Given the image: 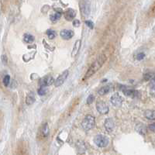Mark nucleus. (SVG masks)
Returning a JSON list of instances; mask_svg holds the SVG:
<instances>
[{
    "instance_id": "f257e3e1",
    "label": "nucleus",
    "mask_w": 155,
    "mask_h": 155,
    "mask_svg": "<svg viewBox=\"0 0 155 155\" xmlns=\"http://www.w3.org/2000/svg\"><path fill=\"white\" fill-rule=\"evenodd\" d=\"M106 60V57L104 54H101L96 58V60L92 63V65H91L90 67L88 68V70L86 72L85 75L84 77V80L89 79L90 77H92L93 74H95L102 67V66L104 65V63Z\"/></svg>"
},
{
    "instance_id": "f03ea898",
    "label": "nucleus",
    "mask_w": 155,
    "mask_h": 155,
    "mask_svg": "<svg viewBox=\"0 0 155 155\" xmlns=\"http://www.w3.org/2000/svg\"><path fill=\"white\" fill-rule=\"evenodd\" d=\"M95 125V117L92 115H87L81 122V127L84 130L89 131L94 128Z\"/></svg>"
},
{
    "instance_id": "7ed1b4c3",
    "label": "nucleus",
    "mask_w": 155,
    "mask_h": 155,
    "mask_svg": "<svg viewBox=\"0 0 155 155\" xmlns=\"http://www.w3.org/2000/svg\"><path fill=\"white\" fill-rule=\"evenodd\" d=\"M93 140H94V143L95 144V145L99 147H106L108 146L109 142V139L106 136H103V135L101 134L96 135L94 137Z\"/></svg>"
},
{
    "instance_id": "20e7f679",
    "label": "nucleus",
    "mask_w": 155,
    "mask_h": 155,
    "mask_svg": "<svg viewBox=\"0 0 155 155\" xmlns=\"http://www.w3.org/2000/svg\"><path fill=\"white\" fill-rule=\"evenodd\" d=\"M79 5H80V10H81V15L84 17L88 16L91 12L90 2H88V1H80Z\"/></svg>"
},
{
    "instance_id": "39448f33",
    "label": "nucleus",
    "mask_w": 155,
    "mask_h": 155,
    "mask_svg": "<svg viewBox=\"0 0 155 155\" xmlns=\"http://www.w3.org/2000/svg\"><path fill=\"white\" fill-rule=\"evenodd\" d=\"M120 90L123 92L124 95H127V96H129V97L133 98V99L137 97L138 95H139V92L137 91L132 89V88H128L127 86L126 85H121Z\"/></svg>"
},
{
    "instance_id": "423d86ee",
    "label": "nucleus",
    "mask_w": 155,
    "mask_h": 155,
    "mask_svg": "<svg viewBox=\"0 0 155 155\" xmlns=\"http://www.w3.org/2000/svg\"><path fill=\"white\" fill-rule=\"evenodd\" d=\"M96 109L100 114H102V115L107 114L109 111L108 105L103 101H101V100L96 102Z\"/></svg>"
},
{
    "instance_id": "0eeeda50",
    "label": "nucleus",
    "mask_w": 155,
    "mask_h": 155,
    "mask_svg": "<svg viewBox=\"0 0 155 155\" xmlns=\"http://www.w3.org/2000/svg\"><path fill=\"white\" fill-rule=\"evenodd\" d=\"M54 83V79L51 75H47V76L44 77L43 79H41L39 81V85L40 87H45L47 86L51 85L52 84Z\"/></svg>"
},
{
    "instance_id": "6e6552de",
    "label": "nucleus",
    "mask_w": 155,
    "mask_h": 155,
    "mask_svg": "<svg viewBox=\"0 0 155 155\" xmlns=\"http://www.w3.org/2000/svg\"><path fill=\"white\" fill-rule=\"evenodd\" d=\"M110 101H111V103L114 106L120 107L121 106V105L123 104V97L119 93H115L114 95H112Z\"/></svg>"
},
{
    "instance_id": "1a4fd4ad",
    "label": "nucleus",
    "mask_w": 155,
    "mask_h": 155,
    "mask_svg": "<svg viewBox=\"0 0 155 155\" xmlns=\"http://www.w3.org/2000/svg\"><path fill=\"white\" fill-rule=\"evenodd\" d=\"M68 74H69V72H68L67 70V71H65V72H63L62 74H60V76L58 77V79L54 81V85H55L56 87H59V86L62 85L64 82L66 81V79H67Z\"/></svg>"
},
{
    "instance_id": "9d476101",
    "label": "nucleus",
    "mask_w": 155,
    "mask_h": 155,
    "mask_svg": "<svg viewBox=\"0 0 155 155\" xmlns=\"http://www.w3.org/2000/svg\"><path fill=\"white\" fill-rule=\"evenodd\" d=\"M64 16H65V18L66 20L72 21L76 16V12L73 9H68L65 12Z\"/></svg>"
},
{
    "instance_id": "9b49d317",
    "label": "nucleus",
    "mask_w": 155,
    "mask_h": 155,
    "mask_svg": "<svg viewBox=\"0 0 155 155\" xmlns=\"http://www.w3.org/2000/svg\"><path fill=\"white\" fill-rule=\"evenodd\" d=\"M105 128L108 132H112L113 129L115 128V122H114L113 119L108 118L106 120L104 123Z\"/></svg>"
},
{
    "instance_id": "f8f14e48",
    "label": "nucleus",
    "mask_w": 155,
    "mask_h": 155,
    "mask_svg": "<svg viewBox=\"0 0 155 155\" xmlns=\"http://www.w3.org/2000/svg\"><path fill=\"white\" fill-rule=\"evenodd\" d=\"M60 35L64 40H70L74 36V32L71 30H63L60 31Z\"/></svg>"
},
{
    "instance_id": "ddd939ff",
    "label": "nucleus",
    "mask_w": 155,
    "mask_h": 155,
    "mask_svg": "<svg viewBox=\"0 0 155 155\" xmlns=\"http://www.w3.org/2000/svg\"><path fill=\"white\" fill-rule=\"evenodd\" d=\"M113 87L112 85H109L103 86V87L100 88L99 90L98 91V93H99L100 95H105L108 94L109 92H110L113 90Z\"/></svg>"
},
{
    "instance_id": "4468645a",
    "label": "nucleus",
    "mask_w": 155,
    "mask_h": 155,
    "mask_svg": "<svg viewBox=\"0 0 155 155\" xmlns=\"http://www.w3.org/2000/svg\"><path fill=\"white\" fill-rule=\"evenodd\" d=\"M61 17V9H58V11L54 13L51 14L50 16V19L52 23H57Z\"/></svg>"
},
{
    "instance_id": "2eb2a0df",
    "label": "nucleus",
    "mask_w": 155,
    "mask_h": 155,
    "mask_svg": "<svg viewBox=\"0 0 155 155\" xmlns=\"http://www.w3.org/2000/svg\"><path fill=\"white\" fill-rule=\"evenodd\" d=\"M36 101V98H35V94L33 92H30L27 95L26 98V103L27 105H32Z\"/></svg>"
},
{
    "instance_id": "dca6fc26",
    "label": "nucleus",
    "mask_w": 155,
    "mask_h": 155,
    "mask_svg": "<svg viewBox=\"0 0 155 155\" xmlns=\"http://www.w3.org/2000/svg\"><path fill=\"white\" fill-rule=\"evenodd\" d=\"M80 47H81V40H78L75 44H74V48H73V51L72 52V57H75V56L78 54V53L79 52V50H80Z\"/></svg>"
},
{
    "instance_id": "f3484780",
    "label": "nucleus",
    "mask_w": 155,
    "mask_h": 155,
    "mask_svg": "<svg viewBox=\"0 0 155 155\" xmlns=\"http://www.w3.org/2000/svg\"><path fill=\"white\" fill-rule=\"evenodd\" d=\"M144 116L147 120H155V110H146L144 112Z\"/></svg>"
},
{
    "instance_id": "a211bd4d",
    "label": "nucleus",
    "mask_w": 155,
    "mask_h": 155,
    "mask_svg": "<svg viewBox=\"0 0 155 155\" xmlns=\"http://www.w3.org/2000/svg\"><path fill=\"white\" fill-rule=\"evenodd\" d=\"M147 127L144 124H142V123H140L136 127V130H137V132L140 133L142 135H145L147 133Z\"/></svg>"
},
{
    "instance_id": "6ab92c4d",
    "label": "nucleus",
    "mask_w": 155,
    "mask_h": 155,
    "mask_svg": "<svg viewBox=\"0 0 155 155\" xmlns=\"http://www.w3.org/2000/svg\"><path fill=\"white\" fill-rule=\"evenodd\" d=\"M23 40L26 44H31V43L34 41V37L33 35L30 34V33H26V34H24V37H23Z\"/></svg>"
},
{
    "instance_id": "aec40b11",
    "label": "nucleus",
    "mask_w": 155,
    "mask_h": 155,
    "mask_svg": "<svg viewBox=\"0 0 155 155\" xmlns=\"http://www.w3.org/2000/svg\"><path fill=\"white\" fill-rule=\"evenodd\" d=\"M49 133V127L47 125V123H44V125L42 126L41 128V134L43 135V137H46L48 136Z\"/></svg>"
},
{
    "instance_id": "412c9836",
    "label": "nucleus",
    "mask_w": 155,
    "mask_h": 155,
    "mask_svg": "<svg viewBox=\"0 0 155 155\" xmlns=\"http://www.w3.org/2000/svg\"><path fill=\"white\" fill-rule=\"evenodd\" d=\"M77 147H78V151L80 153H84L86 151L85 144L83 141H79L77 144Z\"/></svg>"
},
{
    "instance_id": "4be33fe9",
    "label": "nucleus",
    "mask_w": 155,
    "mask_h": 155,
    "mask_svg": "<svg viewBox=\"0 0 155 155\" xmlns=\"http://www.w3.org/2000/svg\"><path fill=\"white\" fill-rule=\"evenodd\" d=\"M150 90H151V94L155 95V75L153 79L151 80V83H150Z\"/></svg>"
},
{
    "instance_id": "5701e85b",
    "label": "nucleus",
    "mask_w": 155,
    "mask_h": 155,
    "mask_svg": "<svg viewBox=\"0 0 155 155\" xmlns=\"http://www.w3.org/2000/svg\"><path fill=\"white\" fill-rule=\"evenodd\" d=\"M47 37H48L49 39H54V38H55L56 37V32L54 30H48L47 31Z\"/></svg>"
},
{
    "instance_id": "b1692460",
    "label": "nucleus",
    "mask_w": 155,
    "mask_h": 155,
    "mask_svg": "<svg viewBox=\"0 0 155 155\" xmlns=\"http://www.w3.org/2000/svg\"><path fill=\"white\" fill-rule=\"evenodd\" d=\"M155 74L152 73V72H148V73H145L144 75V78L145 79V81H151V79L154 77Z\"/></svg>"
},
{
    "instance_id": "393cba45",
    "label": "nucleus",
    "mask_w": 155,
    "mask_h": 155,
    "mask_svg": "<svg viewBox=\"0 0 155 155\" xmlns=\"http://www.w3.org/2000/svg\"><path fill=\"white\" fill-rule=\"evenodd\" d=\"M2 81H3V84H4L5 86L9 85V83H10V77H9V75H6V76L3 78Z\"/></svg>"
},
{
    "instance_id": "a878e982",
    "label": "nucleus",
    "mask_w": 155,
    "mask_h": 155,
    "mask_svg": "<svg viewBox=\"0 0 155 155\" xmlns=\"http://www.w3.org/2000/svg\"><path fill=\"white\" fill-rule=\"evenodd\" d=\"M37 93H38V95H44L47 93V90L45 87H40V88L38 89L37 91Z\"/></svg>"
},
{
    "instance_id": "bb28decb",
    "label": "nucleus",
    "mask_w": 155,
    "mask_h": 155,
    "mask_svg": "<svg viewBox=\"0 0 155 155\" xmlns=\"http://www.w3.org/2000/svg\"><path fill=\"white\" fill-rule=\"evenodd\" d=\"M94 99H95V97L93 95H88V97L87 98V104L90 105L92 104L93 102H94Z\"/></svg>"
},
{
    "instance_id": "cd10ccee",
    "label": "nucleus",
    "mask_w": 155,
    "mask_h": 155,
    "mask_svg": "<svg viewBox=\"0 0 155 155\" xmlns=\"http://www.w3.org/2000/svg\"><path fill=\"white\" fill-rule=\"evenodd\" d=\"M144 58H145V54H144V53L137 54V56H136V59H137V60H143Z\"/></svg>"
},
{
    "instance_id": "c85d7f7f",
    "label": "nucleus",
    "mask_w": 155,
    "mask_h": 155,
    "mask_svg": "<svg viewBox=\"0 0 155 155\" xmlns=\"http://www.w3.org/2000/svg\"><path fill=\"white\" fill-rule=\"evenodd\" d=\"M85 23L86 25L88 26V27L90 28V29H93V27H94V24H93V23L91 20L85 21Z\"/></svg>"
},
{
    "instance_id": "c756f323",
    "label": "nucleus",
    "mask_w": 155,
    "mask_h": 155,
    "mask_svg": "<svg viewBox=\"0 0 155 155\" xmlns=\"http://www.w3.org/2000/svg\"><path fill=\"white\" fill-rule=\"evenodd\" d=\"M148 129L151 130V131H152V132L155 133V123H152V124H150V125L148 126Z\"/></svg>"
},
{
    "instance_id": "7c9ffc66",
    "label": "nucleus",
    "mask_w": 155,
    "mask_h": 155,
    "mask_svg": "<svg viewBox=\"0 0 155 155\" xmlns=\"http://www.w3.org/2000/svg\"><path fill=\"white\" fill-rule=\"evenodd\" d=\"M73 26H75V27H79V26H80V21L79 19H74L73 21Z\"/></svg>"
},
{
    "instance_id": "2f4dec72",
    "label": "nucleus",
    "mask_w": 155,
    "mask_h": 155,
    "mask_svg": "<svg viewBox=\"0 0 155 155\" xmlns=\"http://www.w3.org/2000/svg\"><path fill=\"white\" fill-rule=\"evenodd\" d=\"M7 60H8V59H7V57L6 54H3V55L2 56V61L3 64H6L7 63Z\"/></svg>"
}]
</instances>
